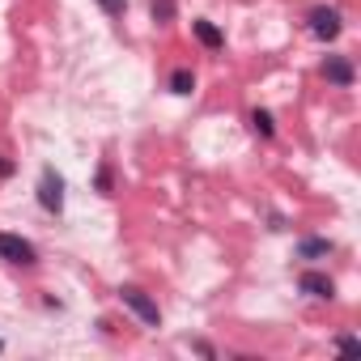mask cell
<instances>
[{"instance_id": "cell-11", "label": "cell", "mask_w": 361, "mask_h": 361, "mask_svg": "<svg viewBox=\"0 0 361 361\" xmlns=\"http://www.w3.org/2000/svg\"><path fill=\"white\" fill-rule=\"evenodd\" d=\"M149 13H153V22H161V26H166V22L174 18V0H153Z\"/></svg>"}, {"instance_id": "cell-6", "label": "cell", "mask_w": 361, "mask_h": 361, "mask_svg": "<svg viewBox=\"0 0 361 361\" xmlns=\"http://www.w3.org/2000/svg\"><path fill=\"white\" fill-rule=\"evenodd\" d=\"M323 77H327L336 90H348V85L357 81V73H353V60H348V56H327V60H323Z\"/></svg>"}, {"instance_id": "cell-5", "label": "cell", "mask_w": 361, "mask_h": 361, "mask_svg": "<svg viewBox=\"0 0 361 361\" xmlns=\"http://www.w3.org/2000/svg\"><path fill=\"white\" fill-rule=\"evenodd\" d=\"M298 289H302L306 298H319V302H331V298H336V281H331L327 272H302V276H298Z\"/></svg>"}, {"instance_id": "cell-9", "label": "cell", "mask_w": 361, "mask_h": 361, "mask_svg": "<svg viewBox=\"0 0 361 361\" xmlns=\"http://www.w3.org/2000/svg\"><path fill=\"white\" fill-rule=\"evenodd\" d=\"M192 90H196V73H192V68H174V73H170V94L188 98Z\"/></svg>"}, {"instance_id": "cell-8", "label": "cell", "mask_w": 361, "mask_h": 361, "mask_svg": "<svg viewBox=\"0 0 361 361\" xmlns=\"http://www.w3.org/2000/svg\"><path fill=\"white\" fill-rule=\"evenodd\" d=\"M336 247H331V238H302L298 243V259H323V255H331Z\"/></svg>"}, {"instance_id": "cell-1", "label": "cell", "mask_w": 361, "mask_h": 361, "mask_svg": "<svg viewBox=\"0 0 361 361\" xmlns=\"http://www.w3.org/2000/svg\"><path fill=\"white\" fill-rule=\"evenodd\" d=\"M119 302H123L145 327H161V310H157V302H153L140 285H119Z\"/></svg>"}, {"instance_id": "cell-15", "label": "cell", "mask_w": 361, "mask_h": 361, "mask_svg": "<svg viewBox=\"0 0 361 361\" xmlns=\"http://www.w3.org/2000/svg\"><path fill=\"white\" fill-rule=\"evenodd\" d=\"M0 353H5V340H0Z\"/></svg>"}, {"instance_id": "cell-14", "label": "cell", "mask_w": 361, "mask_h": 361, "mask_svg": "<svg viewBox=\"0 0 361 361\" xmlns=\"http://www.w3.org/2000/svg\"><path fill=\"white\" fill-rule=\"evenodd\" d=\"M13 174V161H5V157H0V178H9Z\"/></svg>"}, {"instance_id": "cell-13", "label": "cell", "mask_w": 361, "mask_h": 361, "mask_svg": "<svg viewBox=\"0 0 361 361\" xmlns=\"http://www.w3.org/2000/svg\"><path fill=\"white\" fill-rule=\"evenodd\" d=\"M98 192L111 196V166H98Z\"/></svg>"}, {"instance_id": "cell-12", "label": "cell", "mask_w": 361, "mask_h": 361, "mask_svg": "<svg viewBox=\"0 0 361 361\" xmlns=\"http://www.w3.org/2000/svg\"><path fill=\"white\" fill-rule=\"evenodd\" d=\"M106 18H123V0H98Z\"/></svg>"}, {"instance_id": "cell-10", "label": "cell", "mask_w": 361, "mask_h": 361, "mask_svg": "<svg viewBox=\"0 0 361 361\" xmlns=\"http://www.w3.org/2000/svg\"><path fill=\"white\" fill-rule=\"evenodd\" d=\"M251 128H255L264 140H272V136H276V119H272V111H251Z\"/></svg>"}, {"instance_id": "cell-4", "label": "cell", "mask_w": 361, "mask_h": 361, "mask_svg": "<svg viewBox=\"0 0 361 361\" xmlns=\"http://www.w3.org/2000/svg\"><path fill=\"white\" fill-rule=\"evenodd\" d=\"M340 30H344V18H340V9H331V5H319V9H310V35H314L319 43H331Z\"/></svg>"}, {"instance_id": "cell-3", "label": "cell", "mask_w": 361, "mask_h": 361, "mask_svg": "<svg viewBox=\"0 0 361 361\" xmlns=\"http://www.w3.org/2000/svg\"><path fill=\"white\" fill-rule=\"evenodd\" d=\"M39 204H43V213H64V178L51 170V166H43V174H39Z\"/></svg>"}, {"instance_id": "cell-2", "label": "cell", "mask_w": 361, "mask_h": 361, "mask_svg": "<svg viewBox=\"0 0 361 361\" xmlns=\"http://www.w3.org/2000/svg\"><path fill=\"white\" fill-rule=\"evenodd\" d=\"M0 259H5V264H18V268H35V264H39V251H35L30 238L0 230Z\"/></svg>"}, {"instance_id": "cell-7", "label": "cell", "mask_w": 361, "mask_h": 361, "mask_svg": "<svg viewBox=\"0 0 361 361\" xmlns=\"http://www.w3.org/2000/svg\"><path fill=\"white\" fill-rule=\"evenodd\" d=\"M192 30H196V39H200L209 51H221V47H226V35H221L213 22H204V18H200V22H192Z\"/></svg>"}]
</instances>
